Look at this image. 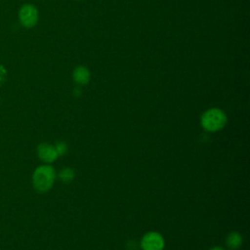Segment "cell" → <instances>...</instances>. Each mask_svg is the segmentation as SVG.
I'll use <instances>...</instances> for the list:
<instances>
[{
  "label": "cell",
  "mask_w": 250,
  "mask_h": 250,
  "mask_svg": "<svg viewBox=\"0 0 250 250\" xmlns=\"http://www.w3.org/2000/svg\"><path fill=\"white\" fill-rule=\"evenodd\" d=\"M56 179V171L51 165L38 166L32 175L33 188L38 192H46L52 187Z\"/></svg>",
  "instance_id": "obj_1"
},
{
  "label": "cell",
  "mask_w": 250,
  "mask_h": 250,
  "mask_svg": "<svg viewBox=\"0 0 250 250\" xmlns=\"http://www.w3.org/2000/svg\"><path fill=\"white\" fill-rule=\"evenodd\" d=\"M227 115L220 108H210L206 110L200 118L201 126L208 132H217L224 128L227 123Z\"/></svg>",
  "instance_id": "obj_2"
},
{
  "label": "cell",
  "mask_w": 250,
  "mask_h": 250,
  "mask_svg": "<svg viewBox=\"0 0 250 250\" xmlns=\"http://www.w3.org/2000/svg\"><path fill=\"white\" fill-rule=\"evenodd\" d=\"M165 241L163 236L156 231H149L146 233L141 241L143 250H163Z\"/></svg>",
  "instance_id": "obj_3"
},
{
  "label": "cell",
  "mask_w": 250,
  "mask_h": 250,
  "mask_svg": "<svg viewBox=\"0 0 250 250\" xmlns=\"http://www.w3.org/2000/svg\"><path fill=\"white\" fill-rule=\"evenodd\" d=\"M21 23L25 27H32L37 23L38 12L37 9L31 4L23 5L19 13Z\"/></svg>",
  "instance_id": "obj_4"
},
{
  "label": "cell",
  "mask_w": 250,
  "mask_h": 250,
  "mask_svg": "<svg viewBox=\"0 0 250 250\" xmlns=\"http://www.w3.org/2000/svg\"><path fill=\"white\" fill-rule=\"evenodd\" d=\"M37 153L39 158L46 163H52L59 157L55 146L47 143H42L38 146Z\"/></svg>",
  "instance_id": "obj_5"
},
{
  "label": "cell",
  "mask_w": 250,
  "mask_h": 250,
  "mask_svg": "<svg viewBox=\"0 0 250 250\" xmlns=\"http://www.w3.org/2000/svg\"><path fill=\"white\" fill-rule=\"evenodd\" d=\"M73 79L80 85H85L90 80V72L84 66H78L73 71Z\"/></svg>",
  "instance_id": "obj_6"
},
{
  "label": "cell",
  "mask_w": 250,
  "mask_h": 250,
  "mask_svg": "<svg viewBox=\"0 0 250 250\" xmlns=\"http://www.w3.org/2000/svg\"><path fill=\"white\" fill-rule=\"evenodd\" d=\"M226 243L229 249H237L242 243V236L238 232H230L226 239Z\"/></svg>",
  "instance_id": "obj_7"
},
{
  "label": "cell",
  "mask_w": 250,
  "mask_h": 250,
  "mask_svg": "<svg viewBox=\"0 0 250 250\" xmlns=\"http://www.w3.org/2000/svg\"><path fill=\"white\" fill-rule=\"evenodd\" d=\"M74 178V171L70 168H64L59 173V179L64 183L72 181Z\"/></svg>",
  "instance_id": "obj_8"
},
{
  "label": "cell",
  "mask_w": 250,
  "mask_h": 250,
  "mask_svg": "<svg viewBox=\"0 0 250 250\" xmlns=\"http://www.w3.org/2000/svg\"><path fill=\"white\" fill-rule=\"evenodd\" d=\"M55 148H56V151L58 153L59 156L61 155H64L67 151V145L64 143V142H58L55 146Z\"/></svg>",
  "instance_id": "obj_9"
},
{
  "label": "cell",
  "mask_w": 250,
  "mask_h": 250,
  "mask_svg": "<svg viewBox=\"0 0 250 250\" xmlns=\"http://www.w3.org/2000/svg\"><path fill=\"white\" fill-rule=\"evenodd\" d=\"M210 250H225L223 247H220V246H215L213 248H211Z\"/></svg>",
  "instance_id": "obj_10"
}]
</instances>
